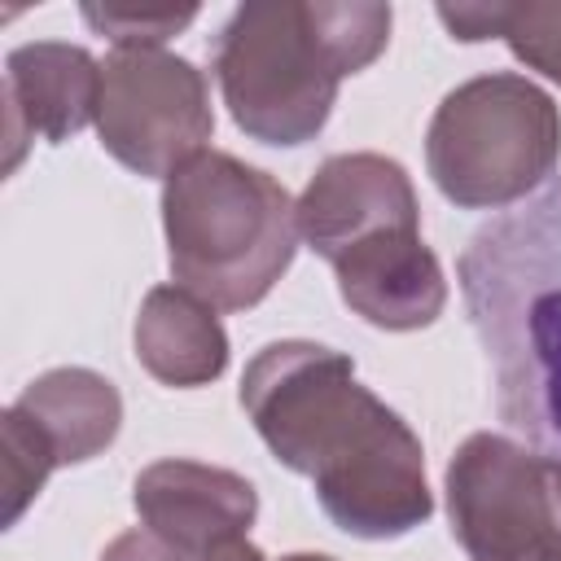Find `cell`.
<instances>
[{
  "label": "cell",
  "instance_id": "1",
  "mask_svg": "<svg viewBox=\"0 0 561 561\" xmlns=\"http://www.w3.org/2000/svg\"><path fill=\"white\" fill-rule=\"evenodd\" d=\"M241 408L272 456L307 473L320 508L355 539H399L434 513L421 438L359 386L346 355L272 342L241 377Z\"/></svg>",
  "mask_w": 561,
  "mask_h": 561
},
{
  "label": "cell",
  "instance_id": "2",
  "mask_svg": "<svg viewBox=\"0 0 561 561\" xmlns=\"http://www.w3.org/2000/svg\"><path fill=\"white\" fill-rule=\"evenodd\" d=\"M460 294L500 421L561 460V175L469 237Z\"/></svg>",
  "mask_w": 561,
  "mask_h": 561
},
{
  "label": "cell",
  "instance_id": "3",
  "mask_svg": "<svg viewBox=\"0 0 561 561\" xmlns=\"http://www.w3.org/2000/svg\"><path fill=\"white\" fill-rule=\"evenodd\" d=\"M390 39V4H241L215 39V79L232 123L263 145L311 140L337 83Z\"/></svg>",
  "mask_w": 561,
  "mask_h": 561
},
{
  "label": "cell",
  "instance_id": "4",
  "mask_svg": "<svg viewBox=\"0 0 561 561\" xmlns=\"http://www.w3.org/2000/svg\"><path fill=\"white\" fill-rule=\"evenodd\" d=\"M162 224L175 285L215 311L254 307L298 245V206L285 184L219 149L167 175Z\"/></svg>",
  "mask_w": 561,
  "mask_h": 561
},
{
  "label": "cell",
  "instance_id": "5",
  "mask_svg": "<svg viewBox=\"0 0 561 561\" xmlns=\"http://www.w3.org/2000/svg\"><path fill=\"white\" fill-rule=\"evenodd\" d=\"M561 153V114L526 75H482L443 96L430 118L425 162L438 193L495 210L539 188Z\"/></svg>",
  "mask_w": 561,
  "mask_h": 561
},
{
  "label": "cell",
  "instance_id": "6",
  "mask_svg": "<svg viewBox=\"0 0 561 561\" xmlns=\"http://www.w3.org/2000/svg\"><path fill=\"white\" fill-rule=\"evenodd\" d=\"M447 513L469 561H561V460L469 434L447 465Z\"/></svg>",
  "mask_w": 561,
  "mask_h": 561
},
{
  "label": "cell",
  "instance_id": "7",
  "mask_svg": "<svg viewBox=\"0 0 561 561\" xmlns=\"http://www.w3.org/2000/svg\"><path fill=\"white\" fill-rule=\"evenodd\" d=\"M96 131L136 175L180 171L215 131L202 70L162 48H114L101 61Z\"/></svg>",
  "mask_w": 561,
  "mask_h": 561
},
{
  "label": "cell",
  "instance_id": "8",
  "mask_svg": "<svg viewBox=\"0 0 561 561\" xmlns=\"http://www.w3.org/2000/svg\"><path fill=\"white\" fill-rule=\"evenodd\" d=\"M399 224H421V210L408 171L381 153L324 158L298 197V232L320 259Z\"/></svg>",
  "mask_w": 561,
  "mask_h": 561
},
{
  "label": "cell",
  "instance_id": "9",
  "mask_svg": "<svg viewBox=\"0 0 561 561\" xmlns=\"http://www.w3.org/2000/svg\"><path fill=\"white\" fill-rule=\"evenodd\" d=\"M329 263L337 272L342 302L377 329L403 333V329H425L443 316L447 280L434 250L421 241V224L381 228L346 245Z\"/></svg>",
  "mask_w": 561,
  "mask_h": 561
},
{
  "label": "cell",
  "instance_id": "10",
  "mask_svg": "<svg viewBox=\"0 0 561 561\" xmlns=\"http://www.w3.org/2000/svg\"><path fill=\"white\" fill-rule=\"evenodd\" d=\"M136 513L175 548L206 557L224 539H241L259 513L254 486L215 465L158 460L136 478Z\"/></svg>",
  "mask_w": 561,
  "mask_h": 561
},
{
  "label": "cell",
  "instance_id": "11",
  "mask_svg": "<svg viewBox=\"0 0 561 561\" xmlns=\"http://www.w3.org/2000/svg\"><path fill=\"white\" fill-rule=\"evenodd\" d=\"M101 66L75 44H22L4 61L9 167L22 158V136L66 140L96 118Z\"/></svg>",
  "mask_w": 561,
  "mask_h": 561
},
{
  "label": "cell",
  "instance_id": "12",
  "mask_svg": "<svg viewBox=\"0 0 561 561\" xmlns=\"http://www.w3.org/2000/svg\"><path fill=\"white\" fill-rule=\"evenodd\" d=\"M13 412L44 438L57 465H79L114 443L123 403L118 390L88 368H53L22 390Z\"/></svg>",
  "mask_w": 561,
  "mask_h": 561
},
{
  "label": "cell",
  "instance_id": "13",
  "mask_svg": "<svg viewBox=\"0 0 561 561\" xmlns=\"http://www.w3.org/2000/svg\"><path fill=\"white\" fill-rule=\"evenodd\" d=\"M136 355L162 386H202L224 373L228 337L215 307L180 285H158L136 316Z\"/></svg>",
  "mask_w": 561,
  "mask_h": 561
},
{
  "label": "cell",
  "instance_id": "14",
  "mask_svg": "<svg viewBox=\"0 0 561 561\" xmlns=\"http://www.w3.org/2000/svg\"><path fill=\"white\" fill-rule=\"evenodd\" d=\"M443 26L456 39L500 35L530 70L561 83V4H438Z\"/></svg>",
  "mask_w": 561,
  "mask_h": 561
},
{
  "label": "cell",
  "instance_id": "15",
  "mask_svg": "<svg viewBox=\"0 0 561 561\" xmlns=\"http://www.w3.org/2000/svg\"><path fill=\"white\" fill-rule=\"evenodd\" d=\"M88 26L114 39V48H158L167 35L188 26L197 18L193 4L184 9H140V4H83Z\"/></svg>",
  "mask_w": 561,
  "mask_h": 561
},
{
  "label": "cell",
  "instance_id": "16",
  "mask_svg": "<svg viewBox=\"0 0 561 561\" xmlns=\"http://www.w3.org/2000/svg\"><path fill=\"white\" fill-rule=\"evenodd\" d=\"M101 561H202V557L175 548L171 539H162V535L149 530V526H136V530H123V535L101 552Z\"/></svg>",
  "mask_w": 561,
  "mask_h": 561
},
{
  "label": "cell",
  "instance_id": "17",
  "mask_svg": "<svg viewBox=\"0 0 561 561\" xmlns=\"http://www.w3.org/2000/svg\"><path fill=\"white\" fill-rule=\"evenodd\" d=\"M280 561H333V557H320V552H294V557H280Z\"/></svg>",
  "mask_w": 561,
  "mask_h": 561
}]
</instances>
